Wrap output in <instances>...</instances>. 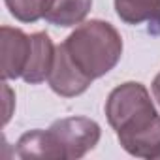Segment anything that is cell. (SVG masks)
I'll return each mask as SVG.
<instances>
[{
    "label": "cell",
    "mask_w": 160,
    "mask_h": 160,
    "mask_svg": "<svg viewBox=\"0 0 160 160\" xmlns=\"http://www.w3.org/2000/svg\"><path fill=\"white\" fill-rule=\"evenodd\" d=\"M0 49H2V77L8 79L23 77V72L30 55V36L21 28L4 25L0 28Z\"/></svg>",
    "instance_id": "5b68a950"
},
{
    "label": "cell",
    "mask_w": 160,
    "mask_h": 160,
    "mask_svg": "<svg viewBox=\"0 0 160 160\" xmlns=\"http://www.w3.org/2000/svg\"><path fill=\"white\" fill-rule=\"evenodd\" d=\"M92 8V0H47L43 19L55 27L81 25Z\"/></svg>",
    "instance_id": "9c48e42d"
},
{
    "label": "cell",
    "mask_w": 160,
    "mask_h": 160,
    "mask_svg": "<svg viewBox=\"0 0 160 160\" xmlns=\"http://www.w3.org/2000/svg\"><path fill=\"white\" fill-rule=\"evenodd\" d=\"M10 13L21 23H36L43 17L47 0H4Z\"/></svg>",
    "instance_id": "30bf717a"
},
{
    "label": "cell",
    "mask_w": 160,
    "mask_h": 160,
    "mask_svg": "<svg viewBox=\"0 0 160 160\" xmlns=\"http://www.w3.org/2000/svg\"><path fill=\"white\" fill-rule=\"evenodd\" d=\"M115 12L126 25H149V30L160 32V0H115Z\"/></svg>",
    "instance_id": "ba28073f"
},
{
    "label": "cell",
    "mask_w": 160,
    "mask_h": 160,
    "mask_svg": "<svg viewBox=\"0 0 160 160\" xmlns=\"http://www.w3.org/2000/svg\"><path fill=\"white\" fill-rule=\"evenodd\" d=\"M106 117L122 149L138 158H160V115L145 85L126 81L106 100Z\"/></svg>",
    "instance_id": "6da1fadb"
},
{
    "label": "cell",
    "mask_w": 160,
    "mask_h": 160,
    "mask_svg": "<svg viewBox=\"0 0 160 160\" xmlns=\"http://www.w3.org/2000/svg\"><path fill=\"white\" fill-rule=\"evenodd\" d=\"M47 81H49V87L55 94L64 96V98H73V96L83 94L91 87L92 79L87 77L72 62V58L68 57V53L64 51V47L60 43V45H57L55 62H53Z\"/></svg>",
    "instance_id": "277c9868"
},
{
    "label": "cell",
    "mask_w": 160,
    "mask_h": 160,
    "mask_svg": "<svg viewBox=\"0 0 160 160\" xmlns=\"http://www.w3.org/2000/svg\"><path fill=\"white\" fill-rule=\"evenodd\" d=\"M57 47L47 32L30 34V55L27 68L23 72V81L30 85H38L49 77L53 62H55Z\"/></svg>",
    "instance_id": "8992f818"
},
{
    "label": "cell",
    "mask_w": 160,
    "mask_h": 160,
    "mask_svg": "<svg viewBox=\"0 0 160 160\" xmlns=\"http://www.w3.org/2000/svg\"><path fill=\"white\" fill-rule=\"evenodd\" d=\"M2 85H4V96H6V111H4V124H8V122H10V119H12V111H13V109H12V106H13V102H15V100H13V92H12L10 85H8L6 81H4Z\"/></svg>",
    "instance_id": "8fae6325"
},
{
    "label": "cell",
    "mask_w": 160,
    "mask_h": 160,
    "mask_svg": "<svg viewBox=\"0 0 160 160\" xmlns=\"http://www.w3.org/2000/svg\"><path fill=\"white\" fill-rule=\"evenodd\" d=\"M51 134L58 141L64 158H81L92 151L102 136V128L89 117H66L49 126Z\"/></svg>",
    "instance_id": "3957f363"
},
{
    "label": "cell",
    "mask_w": 160,
    "mask_h": 160,
    "mask_svg": "<svg viewBox=\"0 0 160 160\" xmlns=\"http://www.w3.org/2000/svg\"><path fill=\"white\" fill-rule=\"evenodd\" d=\"M15 154L19 158H64V152L51 134V130H30L25 132L15 143Z\"/></svg>",
    "instance_id": "52a82bcc"
},
{
    "label": "cell",
    "mask_w": 160,
    "mask_h": 160,
    "mask_svg": "<svg viewBox=\"0 0 160 160\" xmlns=\"http://www.w3.org/2000/svg\"><path fill=\"white\" fill-rule=\"evenodd\" d=\"M152 96H154V100H156L158 106H160V72H158L156 77L152 79Z\"/></svg>",
    "instance_id": "7c38bea8"
},
{
    "label": "cell",
    "mask_w": 160,
    "mask_h": 160,
    "mask_svg": "<svg viewBox=\"0 0 160 160\" xmlns=\"http://www.w3.org/2000/svg\"><path fill=\"white\" fill-rule=\"evenodd\" d=\"M72 62L92 81L111 72L122 55V38L119 30L102 19H91L62 42Z\"/></svg>",
    "instance_id": "7a4b0ae2"
}]
</instances>
